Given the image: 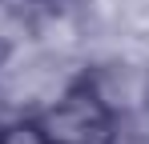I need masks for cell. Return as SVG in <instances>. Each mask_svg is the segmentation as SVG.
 I'll return each mask as SVG.
<instances>
[{
    "label": "cell",
    "instance_id": "1",
    "mask_svg": "<svg viewBox=\"0 0 149 144\" xmlns=\"http://www.w3.org/2000/svg\"><path fill=\"white\" fill-rule=\"evenodd\" d=\"M32 120L49 144H121V120L93 92V84L85 76Z\"/></svg>",
    "mask_w": 149,
    "mask_h": 144
},
{
    "label": "cell",
    "instance_id": "2",
    "mask_svg": "<svg viewBox=\"0 0 149 144\" xmlns=\"http://www.w3.org/2000/svg\"><path fill=\"white\" fill-rule=\"evenodd\" d=\"M0 144H49L36 120H8L0 124Z\"/></svg>",
    "mask_w": 149,
    "mask_h": 144
},
{
    "label": "cell",
    "instance_id": "3",
    "mask_svg": "<svg viewBox=\"0 0 149 144\" xmlns=\"http://www.w3.org/2000/svg\"><path fill=\"white\" fill-rule=\"evenodd\" d=\"M4 52H8V40H4V36H0V60H4Z\"/></svg>",
    "mask_w": 149,
    "mask_h": 144
}]
</instances>
